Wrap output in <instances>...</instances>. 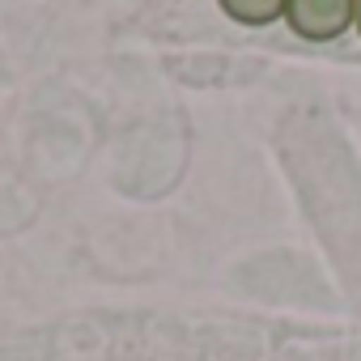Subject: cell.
I'll return each mask as SVG.
<instances>
[{
  "label": "cell",
  "instance_id": "cell-1",
  "mask_svg": "<svg viewBox=\"0 0 361 361\" xmlns=\"http://www.w3.org/2000/svg\"><path fill=\"white\" fill-rule=\"evenodd\" d=\"M285 18H289L293 35H302L310 43H327V39H336L353 26L357 0H289Z\"/></svg>",
  "mask_w": 361,
  "mask_h": 361
},
{
  "label": "cell",
  "instance_id": "cell-2",
  "mask_svg": "<svg viewBox=\"0 0 361 361\" xmlns=\"http://www.w3.org/2000/svg\"><path fill=\"white\" fill-rule=\"evenodd\" d=\"M289 0H221V9L243 26H268L285 13Z\"/></svg>",
  "mask_w": 361,
  "mask_h": 361
},
{
  "label": "cell",
  "instance_id": "cell-3",
  "mask_svg": "<svg viewBox=\"0 0 361 361\" xmlns=\"http://www.w3.org/2000/svg\"><path fill=\"white\" fill-rule=\"evenodd\" d=\"M353 22H357V30H361V0H357V18H353Z\"/></svg>",
  "mask_w": 361,
  "mask_h": 361
}]
</instances>
